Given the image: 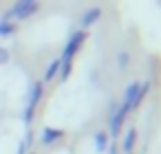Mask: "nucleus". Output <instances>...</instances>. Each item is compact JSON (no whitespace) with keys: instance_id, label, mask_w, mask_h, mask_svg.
<instances>
[{"instance_id":"f257e3e1","label":"nucleus","mask_w":161,"mask_h":154,"mask_svg":"<svg viewBox=\"0 0 161 154\" xmlns=\"http://www.w3.org/2000/svg\"><path fill=\"white\" fill-rule=\"evenodd\" d=\"M86 40V31L82 29V31H75L71 38H69V42H66V46H64V53H62V57H60V62H62V77L66 79L69 77V73H71V62H73V57H75V53L80 51V46H82V42Z\"/></svg>"},{"instance_id":"f03ea898","label":"nucleus","mask_w":161,"mask_h":154,"mask_svg":"<svg viewBox=\"0 0 161 154\" xmlns=\"http://www.w3.org/2000/svg\"><path fill=\"white\" fill-rule=\"evenodd\" d=\"M40 9V5H38V0L36 3H29V0H18V3L3 16V20H11V18H18V20H25V18H31L36 11Z\"/></svg>"},{"instance_id":"7ed1b4c3","label":"nucleus","mask_w":161,"mask_h":154,"mask_svg":"<svg viewBox=\"0 0 161 154\" xmlns=\"http://www.w3.org/2000/svg\"><path fill=\"white\" fill-rule=\"evenodd\" d=\"M40 99H42V84H40V82H36V84L31 86L29 104H27V110H25V121H27V123H31V121H33V112H36V108H38Z\"/></svg>"},{"instance_id":"20e7f679","label":"nucleus","mask_w":161,"mask_h":154,"mask_svg":"<svg viewBox=\"0 0 161 154\" xmlns=\"http://www.w3.org/2000/svg\"><path fill=\"white\" fill-rule=\"evenodd\" d=\"M128 112H130V110H128V108H124V106H121L119 110H117L115 106L110 108V125H108V130H110V134H113V136H117V134L121 132V125H124V121H126V114H128Z\"/></svg>"},{"instance_id":"39448f33","label":"nucleus","mask_w":161,"mask_h":154,"mask_svg":"<svg viewBox=\"0 0 161 154\" xmlns=\"http://www.w3.org/2000/svg\"><path fill=\"white\" fill-rule=\"evenodd\" d=\"M139 90H141V84H139V82H132V84L126 88V93H124V104H121V106L128 108V110L135 108V106L141 101V99H139Z\"/></svg>"},{"instance_id":"423d86ee","label":"nucleus","mask_w":161,"mask_h":154,"mask_svg":"<svg viewBox=\"0 0 161 154\" xmlns=\"http://www.w3.org/2000/svg\"><path fill=\"white\" fill-rule=\"evenodd\" d=\"M99 18H102V9H99V7H91V9H86V13L82 16V27L88 29V27H93Z\"/></svg>"},{"instance_id":"0eeeda50","label":"nucleus","mask_w":161,"mask_h":154,"mask_svg":"<svg viewBox=\"0 0 161 154\" xmlns=\"http://www.w3.org/2000/svg\"><path fill=\"white\" fill-rule=\"evenodd\" d=\"M58 139H62V130H55V128H47V130L42 132V136H40V141H42L44 145H51V143L58 141Z\"/></svg>"},{"instance_id":"6e6552de","label":"nucleus","mask_w":161,"mask_h":154,"mask_svg":"<svg viewBox=\"0 0 161 154\" xmlns=\"http://www.w3.org/2000/svg\"><path fill=\"white\" fill-rule=\"evenodd\" d=\"M135 141H137V132L135 130H130L126 136H124V143H121V150L126 152V154H130L132 152V147H135Z\"/></svg>"},{"instance_id":"1a4fd4ad","label":"nucleus","mask_w":161,"mask_h":154,"mask_svg":"<svg viewBox=\"0 0 161 154\" xmlns=\"http://www.w3.org/2000/svg\"><path fill=\"white\" fill-rule=\"evenodd\" d=\"M60 68H62V62H60V57H58V60H53V62H51V66L47 68L44 82H51V79H53V77H55V75L60 73Z\"/></svg>"},{"instance_id":"9d476101","label":"nucleus","mask_w":161,"mask_h":154,"mask_svg":"<svg viewBox=\"0 0 161 154\" xmlns=\"http://www.w3.org/2000/svg\"><path fill=\"white\" fill-rule=\"evenodd\" d=\"M93 141H95V150L97 152H104L106 150V143H108V136H106V132H95Z\"/></svg>"},{"instance_id":"9b49d317","label":"nucleus","mask_w":161,"mask_h":154,"mask_svg":"<svg viewBox=\"0 0 161 154\" xmlns=\"http://www.w3.org/2000/svg\"><path fill=\"white\" fill-rule=\"evenodd\" d=\"M14 33H16L14 22H9V20H0V35L7 38V35H14Z\"/></svg>"},{"instance_id":"f8f14e48","label":"nucleus","mask_w":161,"mask_h":154,"mask_svg":"<svg viewBox=\"0 0 161 154\" xmlns=\"http://www.w3.org/2000/svg\"><path fill=\"white\" fill-rule=\"evenodd\" d=\"M128 60H130V57H128V53H124V51H121V53L117 55V62H119V68H126V66H128Z\"/></svg>"},{"instance_id":"ddd939ff","label":"nucleus","mask_w":161,"mask_h":154,"mask_svg":"<svg viewBox=\"0 0 161 154\" xmlns=\"http://www.w3.org/2000/svg\"><path fill=\"white\" fill-rule=\"evenodd\" d=\"M9 60V53H7V49H3V46H0V64H5Z\"/></svg>"},{"instance_id":"4468645a","label":"nucleus","mask_w":161,"mask_h":154,"mask_svg":"<svg viewBox=\"0 0 161 154\" xmlns=\"http://www.w3.org/2000/svg\"><path fill=\"white\" fill-rule=\"evenodd\" d=\"M29 3H36V0H29Z\"/></svg>"},{"instance_id":"2eb2a0df","label":"nucleus","mask_w":161,"mask_h":154,"mask_svg":"<svg viewBox=\"0 0 161 154\" xmlns=\"http://www.w3.org/2000/svg\"><path fill=\"white\" fill-rule=\"evenodd\" d=\"M130 154H132V152H130Z\"/></svg>"}]
</instances>
